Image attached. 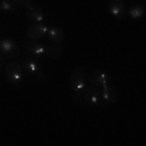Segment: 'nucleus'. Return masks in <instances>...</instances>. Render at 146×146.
I'll return each mask as SVG.
<instances>
[{"label": "nucleus", "mask_w": 146, "mask_h": 146, "mask_svg": "<svg viewBox=\"0 0 146 146\" xmlns=\"http://www.w3.org/2000/svg\"><path fill=\"white\" fill-rule=\"evenodd\" d=\"M23 76H25V73H23L21 63L11 60V62H8L5 65V80L10 84H13V86L20 84L21 81H23Z\"/></svg>", "instance_id": "nucleus-1"}, {"label": "nucleus", "mask_w": 146, "mask_h": 146, "mask_svg": "<svg viewBox=\"0 0 146 146\" xmlns=\"http://www.w3.org/2000/svg\"><path fill=\"white\" fill-rule=\"evenodd\" d=\"M83 93V101L89 106H101V107H106L107 104H104L102 101V94H101V88H96L93 84L89 86H84V89L81 91Z\"/></svg>", "instance_id": "nucleus-2"}, {"label": "nucleus", "mask_w": 146, "mask_h": 146, "mask_svg": "<svg viewBox=\"0 0 146 146\" xmlns=\"http://www.w3.org/2000/svg\"><path fill=\"white\" fill-rule=\"evenodd\" d=\"M86 80H88V76H86V72L83 68L81 67L75 68L70 75V88H72L73 93H81L86 86Z\"/></svg>", "instance_id": "nucleus-3"}, {"label": "nucleus", "mask_w": 146, "mask_h": 146, "mask_svg": "<svg viewBox=\"0 0 146 146\" xmlns=\"http://www.w3.org/2000/svg\"><path fill=\"white\" fill-rule=\"evenodd\" d=\"M0 54H2L5 58H11V60H15V58L21 54V47L18 46L13 39L5 37V39H2V41H0Z\"/></svg>", "instance_id": "nucleus-4"}, {"label": "nucleus", "mask_w": 146, "mask_h": 146, "mask_svg": "<svg viewBox=\"0 0 146 146\" xmlns=\"http://www.w3.org/2000/svg\"><path fill=\"white\" fill-rule=\"evenodd\" d=\"M47 31H49V26H47L44 21L41 23H33L26 28V36L33 41H41L47 36Z\"/></svg>", "instance_id": "nucleus-5"}, {"label": "nucleus", "mask_w": 146, "mask_h": 146, "mask_svg": "<svg viewBox=\"0 0 146 146\" xmlns=\"http://www.w3.org/2000/svg\"><path fill=\"white\" fill-rule=\"evenodd\" d=\"M23 50L29 55V57H34V58H39L42 55H46V46L39 41H26L25 46H23Z\"/></svg>", "instance_id": "nucleus-6"}, {"label": "nucleus", "mask_w": 146, "mask_h": 146, "mask_svg": "<svg viewBox=\"0 0 146 146\" xmlns=\"http://www.w3.org/2000/svg\"><path fill=\"white\" fill-rule=\"evenodd\" d=\"M109 11L114 18H123L127 15V5L123 0H109Z\"/></svg>", "instance_id": "nucleus-7"}, {"label": "nucleus", "mask_w": 146, "mask_h": 146, "mask_svg": "<svg viewBox=\"0 0 146 146\" xmlns=\"http://www.w3.org/2000/svg\"><path fill=\"white\" fill-rule=\"evenodd\" d=\"M89 81H91V84L96 86V88H102V86H106V84L110 81V75L107 72H104V70H98V72H94L93 75H91Z\"/></svg>", "instance_id": "nucleus-8"}, {"label": "nucleus", "mask_w": 146, "mask_h": 146, "mask_svg": "<svg viewBox=\"0 0 146 146\" xmlns=\"http://www.w3.org/2000/svg\"><path fill=\"white\" fill-rule=\"evenodd\" d=\"M101 94H102V101H104V102H107V104L115 102V101H117V98H119V91H117V88H115V86H112L110 83H107L106 86H102V88H101Z\"/></svg>", "instance_id": "nucleus-9"}, {"label": "nucleus", "mask_w": 146, "mask_h": 146, "mask_svg": "<svg viewBox=\"0 0 146 146\" xmlns=\"http://www.w3.org/2000/svg\"><path fill=\"white\" fill-rule=\"evenodd\" d=\"M26 16L33 23H41V21H44V11L37 5H33V3L26 7Z\"/></svg>", "instance_id": "nucleus-10"}, {"label": "nucleus", "mask_w": 146, "mask_h": 146, "mask_svg": "<svg viewBox=\"0 0 146 146\" xmlns=\"http://www.w3.org/2000/svg\"><path fill=\"white\" fill-rule=\"evenodd\" d=\"M21 67L26 68V72H29L31 75H36L39 70H42V63L39 62V58L28 57V58H25V62L21 63Z\"/></svg>", "instance_id": "nucleus-11"}, {"label": "nucleus", "mask_w": 146, "mask_h": 146, "mask_svg": "<svg viewBox=\"0 0 146 146\" xmlns=\"http://www.w3.org/2000/svg\"><path fill=\"white\" fill-rule=\"evenodd\" d=\"M50 41H52V44H60V42L65 39V33L60 29V28L57 26H50L49 28V31H47V36Z\"/></svg>", "instance_id": "nucleus-12"}, {"label": "nucleus", "mask_w": 146, "mask_h": 146, "mask_svg": "<svg viewBox=\"0 0 146 146\" xmlns=\"http://www.w3.org/2000/svg\"><path fill=\"white\" fill-rule=\"evenodd\" d=\"M127 15L130 16V18H133V20H140L145 15V5H141V3L131 5L130 8H127Z\"/></svg>", "instance_id": "nucleus-13"}, {"label": "nucleus", "mask_w": 146, "mask_h": 146, "mask_svg": "<svg viewBox=\"0 0 146 146\" xmlns=\"http://www.w3.org/2000/svg\"><path fill=\"white\" fill-rule=\"evenodd\" d=\"M46 55L49 58H52V60H58L60 55H62V47L58 44H52V46L46 47Z\"/></svg>", "instance_id": "nucleus-14"}, {"label": "nucleus", "mask_w": 146, "mask_h": 146, "mask_svg": "<svg viewBox=\"0 0 146 146\" xmlns=\"http://www.w3.org/2000/svg\"><path fill=\"white\" fill-rule=\"evenodd\" d=\"M18 8V3L15 0H2L0 2V10L2 11H15Z\"/></svg>", "instance_id": "nucleus-15"}, {"label": "nucleus", "mask_w": 146, "mask_h": 146, "mask_svg": "<svg viewBox=\"0 0 146 146\" xmlns=\"http://www.w3.org/2000/svg\"><path fill=\"white\" fill-rule=\"evenodd\" d=\"M33 76H36L37 80H41V81H44V80H46V73L42 72V70H39V72H37L36 75H33Z\"/></svg>", "instance_id": "nucleus-16"}, {"label": "nucleus", "mask_w": 146, "mask_h": 146, "mask_svg": "<svg viewBox=\"0 0 146 146\" xmlns=\"http://www.w3.org/2000/svg\"><path fill=\"white\" fill-rule=\"evenodd\" d=\"M18 5H25V7H28V5H31L33 3V0H15Z\"/></svg>", "instance_id": "nucleus-17"}, {"label": "nucleus", "mask_w": 146, "mask_h": 146, "mask_svg": "<svg viewBox=\"0 0 146 146\" xmlns=\"http://www.w3.org/2000/svg\"><path fill=\"white\" fill-rule=\"evenodd\" d=\"M5 65H7V63H5V57L0 54V72H2V68L5 67Z\"/></svg>", "instance_id": "nucleus-18"}, {"label": "nucleus", "mask_w": 146, "mask_h": 146, "mask_svg": "<svg viewBox=\"0 0 146 146\" xmlns=\"http://www.w3.org/2000/svg\"><path fill=\"white\" fill-rule=\"evenodd\" d=\"M80 99H81L80 93H73V101H75V102H80Z\"/></svg>", "instance_id": "nucleus-19"}]
</instances>
